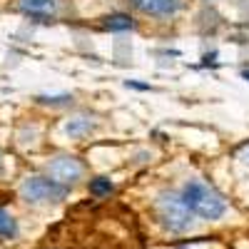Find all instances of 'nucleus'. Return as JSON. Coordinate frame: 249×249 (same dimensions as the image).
Wrapping results in <instances>:
<instances>
[{"label":"nucleus","mask_w":249,"mask_h":249,"mask_svg":"<svg viewBox=\"0 0 249 249\" xmlns=\"http://www.w3.org/2000/svg\"><path fill=\"white\" fill-rule=\"evenodd\" d=\"M18 237V222L10 212L0 210V242H10Z\"/></svg>","instance_id":"0eeeda50"},{"label":"nucleus","mask_w":249,"mask_h":249,"mask_svg":"<svg viewBox=\"0 0 249 249\" xmlns=\"http://www.w3.org/2000/svg\"><path fill=\"white\" fill-rule=\"evenodd\" d=\"M132 5L147 15H172L182 5V0H132Z\"/></svg>","instance_id":"39448f33"},{"label":"nucleus","mask_w":249,"mask_h":249,"mask_svg":"<svg viewBox=\"0 0 249 249\" xmlns=\"http://www.w3.org/2000/svg\"><path fill=\"white\" fill-rule=\"evenodd\" d=\"M65 130H68L70 137H80V135H88V132L92 130V122L85 120V117H77V120H70V122H68Z\"/></svg>","instance_id":"1a4fd4ad"},{"label":"nucleus","mask_w":249,"mask_h":249,"mask_svg":"<svg viewBox=\"0 0 249 249\" xmlns=\"http://www.w3.org/2000/svg\"><path fill=\"white\" fill-rule=\"evenodd\" d=\"M105 28H107V30H130V28H132V20H130V15L115 13V15L105 18Z\"/></svg>","instance_id":"6e6552de"},{"label":"nucleus","mask_w":249,"mask_h":249,"mask_svg":"<svg viewBox=\"0 0 249 249\" xmlns=\"http://www.w3.org/2000/svg\"><path fill=\"white\" fill-rule=\"evenodd\" d=\"M82 172H85L82 170V162L75 157H68V155H60V157L50 160V164H48V177L65 187L75 184L82 177Z\"/></svg>","instance_id":"20e7f679"},{"label":"nucleus","mask_w":249,"mask_h":249,"mask_svg":"<svg viewBox=\"0 0 249 249\" xmlns=\"http://www.w3.org/2000/svg\"><path fill=\"white\" fill-rule=\"evenodd\" d=\"M239 157H242V160H244V162L249 164V144H244V147L239 150Z\"/></svg>","instance_id":"9b49d317"},{"label":"nucleus","mask_w":249,"mask_h":249,"mask_svg":"<svg viewBox=\"0 0 249 249\" xmlns=\"http://www.w3.org/2000/svg\"><path fill=\"white\" fill-rule=\"evenodd\" d=\"M20 10L30 18L48 20L55 15V0H20Z\"/></svg>","instance_id":"423d86ee"},{"label":"nucleus","mask_w":249,"mask_h":249,"mask_svg":"<svg viewBox=\"0 0 249 249\" xmlns=\"http://www.w3.org/2000/svg\"><path fill=\"white\" fill-rule=\"evenodd\" d=\"M90 192H92L95 197H105V195L112 192V182L105 179V177H97V179L90 182Z\"/></svg>","instance_id":"9d476101"},{"label":"nucleus","mask_w":249,"mask_h":249,"mask_svg":"<svg viewBox=\"0 0 249 249\" xmlns=\"http://www.w3.org/2000/svg\"><path fill=\"white\" fill-rule=\"evenodd\" d=\"M182 197H184L187 207L192 210V214H197V217H202V219L214 222V219H219V217L227 212L224 199L212 190V187H207V184H202V182H197V179L184 184Z\"/></svg>","instance_id":"f257e3e1"},{"label":"nucleus","mask_w":249,"mask_h":249,"mask_svg":"<svg viewBox=\"0 0 249 249\" xmlns=\"http://www.w3.org/2000/svg\"><path fill=\"white\" fill-rule=\"evenodd\" d=\"M155 212L170 232H187L192 224V210L187 207L184 197L175 192H162L155 202Z\"/></svg>","instance_id":"f03ea898"},{"label":"nucleus","mask_w":249,"mask_h":249,"mask_svg":"<svg viewBox=\"0 0 249 249\" xmlns=\"http://www.w3.org/2000/svg\"><path fill=\"white\" fill-rule=\"evenodd\" d=\"M195 247H197V244H192V247H184V249H195Z\"/></svg>","instance_id":"f8f14e48"},{"label":"nucleus","mask_w":249,"mask_h":249,"mask_svg":"<svg viewBox=\"0 0 249 249\" xmlns=\"http://www.w3.org/2000/svg\"><path fill=\"white\" fill-rule=\"evenodd\" d=\"M70 192V187L60 184L50 177H30L20 187V195L28 202H57Z\"/></svg>","instance_id":"7ed1b4c3"}]
</instances>
